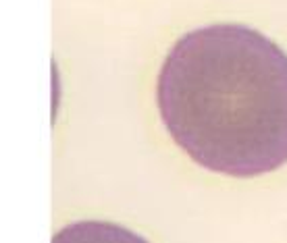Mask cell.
Wrapping results in <instances>:
<instances>
[{"mask_svg":"<svg viewBox=\"0 0 287 243\" xmlns=\"http://www.w3.org/2000/svg\"><path fill=\"white\" fill-rule=\"evenodd\" d=\"M164 127L198 164L254 177L287 162V54L246 25H208L171 48L158 75Z\"/></svg>","mask_w":287,"mask_h":243,"instance_id":"cell-1","label":"cell"},{"mask_svg":"<svg viewBox=\"0 0 287 243\" xmlns=\"http://www.w3.org/2000/svg\"><path fill=\"white\" fill-rule=\"evenodd\" d=\"M52 243H148L137 233L112 222H75L58 231Z\"/></svg>","mask_w":287,"mask_h":243,"instance_id":"cell-2","label":"cell"}]
</instances>
